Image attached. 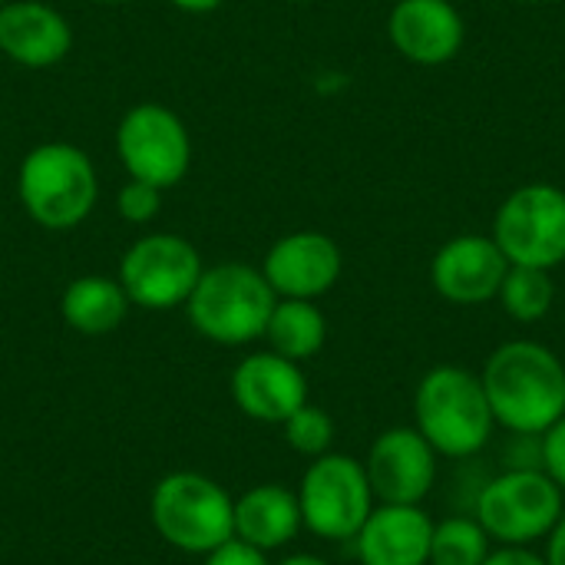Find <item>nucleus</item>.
<instances>
[{"instance_id":"1","label":"nucleus","mask_w":565,"mask_h":565,"mask_svg":"<svg viewBox=\"0 0 565 565\" xmlns=\"http://www.w3.org/2000/svg\"><path fill=\"white\" fill-rule=\"evenodd\" d=\"M480 381L493 420L510 434L540 437L565 414V364L540 341L500 344Z\"/></svg>"},{"instance_id":"2","label":"nucleus","mask_w":565,"mask_h":565,"mask_svg":"<svg viewBox=\"0 0 565 565\" xmlns=\"http://www.w3.org/2000/svg\"><path fill=\"white\" fill-rule=\"evenodd\" d=\"M414 427L447 460H470L487 450L497 420L480 374L457 364L427 371L414 394Z\"/></svg>"},{"instance_id":"3","label":"nucleus","mask_w":565,"mask_h":565,"mask_svg":"<svg viewBox=\"0 0 565 565\" xmlns=\"http://www.w3.org/2000/svg\"><path fill=\"white\" fill-rule=\"evenodd\" d=\"M17 199L40 228L70 232L83 225L99 202L96 166L73 142H40L20 159Z\"/></svg>"},{"instance_id":"4","label":"nucleus","mask_w":565,"mask_h":565,"mask_svg":"<svg viewBox=\"0 0 565 565\" xmlns=\"http://www.w3.org/2000/svg\"><path fill=\"white\" fill-rule=\"evenodd\" d=\"M278 295L265 281L262 268L245 262H222L202 271L195 291L185 301L192 328L222 344L238 348L265 338Z\"/></svg>"},{"instance_id":"5","label":"nucleus","mask_w":565,"mask_h":565,"mask_svg":"<svg viewBox=\"0 0 565 565\" xmlns=\"http://www.w3.org/2000/svg\"><path fill=\"white\" fill-rule=\"evenodd\" d=\"M156 533L195 556H209L235 536V500L202 473H169L149 500Z\"/></svg>"},{"instance_id":"6","label":"nucleus","mask_w":565,"mask_h":565,"mask_svg":"<svg viewBox=\"0 0 565 565\" xmlns=\"http://www.w3.org/2000/svg\"><path fill=\"white\" fill-rule=\"evenodd\" d=\"M565 513V493L540 470H503L473 500V516L497 546H533Z\"/></svg>"},{"instance_id":"7","label":"nucleus","mask_w":565,"mask_h":565,"mask_svg":"<svg viewBox=\"0 0 565 565\" xmlns=\"http://www.w3.org/2000/svg\"><path fill=\"white\" fill-rule=\"evenodd\" d=\"M510 265L553 271L565 262V192L553 182H526L503 199L490 235Z\"/></svg>"},{"instance_id":"8","label":"nucleus","mask_w":565,"mask_h":565,"mask_svg":"<svg viewBox=\"0 0 565 565\" xmlns=\"http://www.w3.org/2000/svg\"><path fill=\"white\" fill-rule=\"evenodd\" d=\"M301 523L331 543H351L371 510L377 507L374 490L367 483L364 463L348 454H324L318 457L298 487Z\"/></svg>"},{"instance_id":"9","label":"nucleus","mask_w":565,"mask_h":565,"mask_svg":"<svg viewBox=\"0 0 565 565\" xmlns=\"http://www.w3.org/2000/svg\"><path fill=\"white\" fill-rule=\"evenodd\" d=\"M116 156L129 179L166 192L192 169V136L175 109L162 103H139L126 109L116 126Z\"/></svg>"},{"instance_id":"10","label":"nucleus","mask_w":565,"mask_h":565,"mask_svg":"<svg viewBox=\"0 0 565 565\" xmlns=\"http://www.w3.org/2000/svg\"><path fill=\"white\" fill-rule=\"evenodd\" d=\"M205 265L199 248L175 232H152L136 238L119 258V285L129 305L146 311H169L189 301Z\"/></svg>"},{"instance_id":"11","label":"nucleus","mask_w":565,"mask_h":565,"mask_svg":"<svg viewBox=\"0 0 565 565\" xmlns=\"http://www.w3.org/2000/svg\"><path fill=\"white\" fill-rule=\"evenodd\" d=\"M437 450L420 437L417 427L384 430L364 460L367 483L377 503L420 507L437 483Z\"/></svg>"},{"instance_id":"12","label":"nucleus","mask_w":565,"mask_h":565,"mask_svg":"<svg viewBox=\"0 0 565 565\" xmlns=\"http://www.w3.org/2000/svg\"><path fill=\"white\" fill-rule=\"evenodd\" d=\"M344 271V255L338 242L324 232L301 228L291 235H281L262 265L265 281L278 298H298V301H318L328 295Z\"/></svg>"},{"instance_id":"13","label":"nucleus","mask_w":565,"mask_h":565,"mask_svg":"<svg viewBox=\"0 0 565 565\" xmlns=\"http://www.w3.org/2000/svg\"><path fill=\"white\" fill-rule=\"evenodd\" d=\"M507 271L510 262L490 235H457L434 255L430 285L444 301L477 308L500 295Z\"/></svg>"},{"instance_id":"14","label":"nucleus","mask_w":565,"mask_h":565,"mask_svg":"<svg viewBox=\"0 0 565 565\" xmlns=\"http://www.w3.org/2000/svg\"><path fill=\"white\" fill-rule=\"evenodd\" d=\"M387 36L404 60L444 66L463 50L467 23L454 0H397L387 17Z\"/></svg>"},{"instance_id":"15","label":"nucleus","mask_w":565,"mask_h":565,"mask_svg":"<svg viewBox=\"0 0 565 565\" xmlns=\"http://www.w3.org/2000/svg\"><path fill=\"white\" fill-rule=\"evenodd\" d=\"M232 397L245 417L285 424L298 407L308 404V381L295 361L275 351H258L232 371Z\"/></svg>"},{"instance_id":"16","label":"nucleus","mask_w":565,"mask_h":565,"mask_svg":"<svg viewBox=\"0 0 565 565\" xmlns=\"http://www.w3.org/2000/svg\"><path fill=\"white\" fill-rule=\"evenodd\" d=\"M73 26L46 0H3L0 7V53L3 60L46 70L70 56Z\"/></svg>"},{"instance_id":"17","label":"nucleus","mask_w":565,"mask_h":565,"mask_svg":"<svg viewBox=\"0 0 565 565\" xmlns=\"http://www.w3.org/2000/svg\"><path fill=\"white\" fill-rule=\"evenodd\" d=\"M434 520L424 507L377 503L354 536L361 565H427Z\"/></svg>"},{"instance_id":"18","label":"nucleus","mask_w":565,"mask_h":565,"mask_svg":"<svg viewBox=\"0 0 565 565\" xmlns=\"http://www.w3.org/2000/svg\"><path fill=\"white\" fill-rule=\"evenodd\" d=\"M301 507L298 493L278 483L252 487L245 497L235 500V540L271 553L291 543L301 530Z\"/></svg>"},{"instance_id":"19","label":"nucleus","mask_w":565,"mask_h":565,"mask_svg":"<svg viewBox=\"0 0 565 565\" xmlns=\"http://www.w3.org/2000/svg\"><path fill=\"white\" fill-rule=\"evenodd\" d=\"M63 321L86 334V338H99L116 331L126 315H129V298L119 285V278H106V275H83L73 278L63 291L60 301Z\"/></svg>"},{"instance_id":"20","label":"nucleus","mask_w":565,"mask_h":565,"mask_svg":"<svg viewBox=\"0 0 565 565\" xmlns=\"http://www.w3.org/2000/svg\"><path fill=\"white\" fill-rule=\"evenodd\" d=\"M265 338L275 354L301 364L315 358L324 341H328V321L315 301H298V298H278L265 328Z\"/></svg>"},{"instance_id":"21","label":"nucleus","mask_w":565,"mask_h":565,"mask_svg":"<svg viewBox=\"0 0 565 565\" xmlns=\"http://www.w3.org/2000/svg\"><path fill=\"white\" fill-rule=\"evenodd\" d=\"M497 301L503 305V311L520 321V324H536L553 311L556 301V285L553 275L543 268H526V265H510Z\"/></svg>"},{"instance_id":"22","label":"nucleus","mask_w":565,"mask_h":565,"mask_svg":"<svg viewBox=\"0 0 565 565\" xmlns=\"http://www.w3.org/2000/svg\"><path fill=\"white\" fill-rule=\"evenodd\" d=\"M490 550H493V540L477 523V516H447L434 523L427 565H483Z\"/></svg>"},{"instance_id":"23","label":"nucleus","mask_w":565,"mask_h":565,"mask_svg":"<svg viewBox=\"0 0 565 565\" xmlns=\"http://www.w3.org/2000/svg\"><path fill=\"white\" fill-rule=\"evenodd\" d=\"M285 440L291 450H298L301 457H324L331 454V444H334V420L328 417V411L315 407V404H305L298 407L285 424Z\"/></svg>"},{"instance_id":"24","label":"nucleus","mask_w":565,"mask_h":565,"mask_svg":"<svg viewBox=\"0 0 565 565\" xmlns=\"http://www.w3.org/2000/svg\"><path fill=\"white\" fill-rule=\"evenodd\" d=\"M116 212L129 225L156 222L159 212H162V189H156L149 182H139V179H126V185L116 192Z\"/></svg>"},{"instance_id":"25","label":"nucleus","mask_w":565,"mask_h":565,"mask_svg":"<svg viewBox=\"0 0 565 565\" xmlns=\"http://www.w3.org/2000/svg\"><path fill=\"white\" fill-rule=\"evenodd\" d=\"M540 470L565 493V414L540 434Z\"/></svg>"},{"instance_id":"26","label":"nucleus","mask_w":565,"mask_h":565,"mask_svg":"<svg viewBox=\"0 0 565 565\" xmlns=\"http://www.w3.org/2000/svg\"><path fill=\"white\" fill-rule=\"evenodd\" d=\"M205 565H271L265 559V553L262 550H255V546H248V543H242V540H228V543H222L218 550H212L209 556H205Z\"/></svg>"},{"instance_id":"27","label":"nucleus","mask_w":565,"mask_h":565,"mask_svg":"<svg viewBox=\"0 0 565 565\" xmlns=\"http://www.w3.org/2000/svg\"><path fill=\"white\" fill-rule=\"evenodd\" d=\"M483 565H550L546 556L533 553L530 546H493Z\"/></svg>"},{"instance_id":"28","label":"nucleus","mask_w":565,"mask_h":565,"mask_svg":"<svg viewBox=\"0 0 565 565\" xmlns=\"http://www.w3.org/2000/svg\"><path fill=\"white\" fill-rule=\"evenodd\" d=\"M546 563L550 565H565V513L559 516V523L553 526V533L546 536Z\"/></svg>"},{"instance_id":"29","label":"nucleus","mask_w":565,"mask_h":565,"mask_svg":"<svg viewBox=\"0 0 565 565\" xmlns=\"http://www.w3.org/2000/svg\"><path fill=\"white\" fill-rule=\"evenodd\" d=\"M175 10H182V13H212V10H218L225 0H169Z\"/></svg>"},{"instance_id":"30","label":"nucleus","mask_w":565,"mask_h":565,"mask_svg":"<svg viewBox=\"0 0 565 565\" xmlns=\"http://www.w3.org/2000/svg\"><path fill=\"white\" fill-rule=\"evenodd\" d=\"M278 565H328L324 559H318V556H308V553H298V556H288L285 563Z\"/></svg>"},{"instance_id":"31","label":"nucleus","mask_w":565,"mask_h":565,"mask_svg":"<svg viewBox=\"0 0 565 565\" xmlns=\"http://www.w3.org/2000/svg\"><path fill=\"white\" fill-rule=\"evenodd\" d=\"M93 3H106V7H119V3H129V0H93Z\"/></svg>"},{"instance_id":"32","label":"nucleus","mask_w":565,"mask_h":565,"mask_svg":"<svg viewBox=\"0 0 565 565\" xmlns=\"http://www.w3.org/2000/svg\"><path fill=\"white\" fill-rule=\"evenodd\" d=\"M516 3H543V0H516Z\"/></svg>"},{"instance_id":"33","label":"nucleus","mask_w":565,"mask_h":565,"mask_svg":"<svg viewBox=\"0 0 565 565\" xmlns=\"http://www.w3.org/2000/svg\"><path fill=\"white\" fill-rule=\"evenodd\" d=\"M291 3H308V0H291Z\"/></svg>"},{"instance_id":"34","label":"nucleus","mask_w":565,"mask_h":565,"mask_svg":"<svg viewBox=\"0 0 565 565\" xmlns=\"http://www.w3.org/2000/svg\"><path fill=\"white\" fill-rule=\"evenodd\" d=\"M0 60H3V53H0Z\"/></svg>"},{"instance_id":"35","label":"nucleus","mask_w":565,"mask_h":565,"mask_svg":"<svg viewBox=\"0 0 565 565\" xmlns=\"http://www.w3.org/2000/svg\"><path fill=\"white\" fill-rule=\"evenodd\" d=\"M0 7H3V0H0Z\"/></svg>"}]
</instances>
